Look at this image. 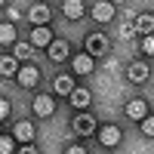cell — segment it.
<instances>
[{"label": "cell", "mask_w": 154, "mask_h": 154, "mask_svg": "<svg viewBox=\"0 0 154 154\" xmlns=\"http://www.w3.org/2000/svg\"><path fill=\"white\" fill-rule=\"evenodd\" d=\"M71 130H74V136H96L99 133V123H96V117L89 111H77L74 114V120H71Z\"/></svg>", "instance_id": "cell-1"}, {"label": "cell", "mask_w": 154, "mask_h": 154, "mask_svg": "<svg viewBox=\"0 0 154 154\" xmlns=\"http://www.w3.org/2000/svg\"><path fill=\"white\" fill-rule=\"evenodd\" d=\"M108 53H111V40H108V34H86V56L102 59V56H108Z\"/></svg>", "instance_id": "cell-2"}, {"label": "cell", "mask_w": 154, "mask_h": 154, "mask_svg": "<svg viewBox=\"0 0 154 154\" xmlns=\"http://www.w3.org/2000/svg\"><path fill=\"white\" fill-rule=\"evenodd\" d=\"M49 19H53V9H49L46 3H34V6L28 9L31 28H49Z\"/></svg>", "instance_id": "cell-3"}, {"label": "cell", "mask_w": 154, "mask_h": 154, "mask_svg": "<svg viewBox=\"0 0 154 154\" xmlns=\"http://www.w3.org/2000/svg\"><path fill=\"white\" fill-rule=\"evenodd\" d=\"M96 136H99V145H102V148H117V145H120V139H123L120 126H114V123H105Z\"/></svg>", "instance_id": "cell-4"}, {"label": "cell", "mask_w": 154, "mask_h": 154, "mask_svg": "<svg viewBox=\"0 0 154 154\" xmlns=\"http://www.w3.org/2000/svg\"><path fill=\"white\" fill-rule=\"evenodd\" d=\"M31 108H34V117H53V111H56V99L46 96V93H37L34 102H31Z\"/></svg>", "instance_id": "cell-5"}, {"label": "cell", "mask_w": 154, "mask_h": 154, "mask_svg": "<svg viewBox=\"0 0 154 154\" xmlns=\"http://www.w3.org/2000/svg\"><path fill=\"white\" fill-rule=\"evenodd\" d=\"M123 114H126V120H139V123H142L148 117V102L145 99H130L123 105Z\"/></svg>", "instance_id": "cell-6"}, {"label": "cell", "mask_w": 154, "mask_h": 154, "mask_svg": "<svg viewBox=\"0 0 154 154\" xmlns=\"http://www.w3.org/2000/svg\"><path fill=\"white\" fill-rule=\"evenodd\" d=\"M34 136H37V130H34L31 120H19L16 126H12V139L22 142V145H34Z\"/></svg>", "instance_id": "cell-7"}, {"label": "cell", "mask_w": 154, "mask_h": 154, "mask_svg": "<svg viewBox=\"0 0 154 154\" xmlns=\"http://www.w3.org/2000/svg\"><path fill=\"white\" fill-rule=\"evenodd\" d=\"M114 12H117V6H114V3H105V0H99V3L89 6V16H93L99 25H108V22L114 19Z\"/></svg>", "instance_id": "cell-8"}, {"label": "cell", "mask_w": 154, "mask_h": 154, "mask_svg": "<svg viewBox=\"0 0 154 154\" xmlns=\"http://www.w3.org/2000/svg\"><path fill=\"white\" fill-rule=\"evenodd\" d=\"M148 74H151V68H148V62H142V59L126 65V80H130V83H145Z\"/></svg>", "instance_id": "cell-9"}, {"label": "cell", "mask_w": 154, "mask_h": 154, "mask_svg": "<svg viewBox=\"0 0 154 154\" xmlns=\"http://www.w3.org/2000/svg\"><path fill=\"white\" fill-rule=\"evenodd\" d=\"M46 56H49V62H71V43L68 40H53V46L46 49Z\"/></svg>", "instance_id": "cell-10"}, {"label": "cell", "mask_w": 154, "mask_h": 154, "mask_svg": "<svg viewBox=\"0 0 154 154\" xmlns=\"http://www.w3.org/2000/svg\"><path fill=\"white\" fill-rule=\"evenodd\" d=\"M71 71H74L77 77H86V74H93V71H96V59H93V56H86V53L74 56V59H71Z\"/></svg>", "instance_id": "cell-11"}, {"label": "cell", "mask_w": 154, "mask_h": 154, "mask_svg": "<svg viewBox=\"0 0 154 154\" xmlns=\"http://www.w3.org/2000/svg\"><path fill=\"white\" fill-rule=\"evenodd\" d=\"M19 86H25V89H34L37 83H40V68L37 65H22V71H19Z\"/></svg>", "instance_id": "cell-12"}, {"label": "cell", "mask_w": 154, "mask_h": 154, "mask_svg": "<svg viewBox=\"0 0 154 154\" xmlns=\"http://www.w3.org/2000/svg\"><path fill=\"white\" fill-rule=\"evenodd\" d=\"M74 89H77V83H74L71 74H56L53 77V93L56 96H71Z\"/></svg>", "instance_id": "cell-13"}, {"label": "cell", "mask_w": 154, "mask_h": 154, "mask_svg": "<svg viewBox=\"0 0 154 154\" xmlns=\"http://www.w3.org/2000/svg\"><path fill=\"white\" fill-rule=\"evenodd\" d=\"M62 16L71 19V22H80L86 16V6L80 3V0H65V3H62Z\"/></svg>", "instance_id": "cell-14"}, {"label": "cell", "mask_w": 154, "mask_h": 154, "mask_svg": "<svg viewBox=\"0 0 154 154\" xmlns=\"http://www.w3.org/2000/svg\"><path fill=\"white\" fill-rule=\"evenodd\" d=\"M68 99H71V108L83 111V108H89V102H93V93H89L86 86H77V89H74V93H71Z\"/></svg>", "instance_id": "cell-15"}, {"label": "cell", "mask_w": 154, "mask_h": 154, "mask_svg": "<svg viewBox=\"0 0 154 154\" xmlns=\"http://www.w3.org/2000/svg\"><path fill=\"white\" fill-rule=\"evenodd\" d=\"M19 71H22V65H19L16 56H3L0 59V74L3 77H19Z\"/></svg>", "instance_id": "cell-16"}, {"label": "cell", "mask_w": 154, "mask_h": 154, "mask_svg": "<svg viewBox=\"0 0 154 154\" xmlns=\"http://www.w3.org/2000/svg\"><path fill=\"white\" fill-rule=\"evenodd\" d=\"M31 46H53V31L49 28H34V34H31Z\"/></svg>", "instance_id": "cell-17"}, {"label": "cell", "mask_w": 154, "mask_h": 154, "mask_svg": "<svg viewBox=\"0 0 154 154\" xmlns=\"http://www.w3.org/2000/svg\"><path fill=\"white\" fill-rule=\"evenodd\" d=\"M136 34H145V37H151V34H154V16H148V12L136 16Z\"/></svg>", "instance_id": "cell-18"}, {"label": "cell", "mask_w": 154, "mask_h": 154, "mask_svg": "<svg viewBox=\"0 0 154 154\" xmlns=\"http://www.w3.org/2000/svg\"><path fill=\"white\" fill-rule=\"evenodd\" d=\"M12 56H16L19 62H28V59L34 56V46H31V43H16V49H12ZM28 65H31V62H28Z\"/></svg>", "instance_id": "cell-19"}, {"label": "cell", "mask_w": 154, "mask_h": 154, "mask_svg": "<svg viewBox=\"0 0 154 154\" xmlns=\"http://www.w3.org/2000/svg\"><path fill=\"white\" fill-rule=\"evenodd\" d=\"M0 43H3V46L16 43V28H12L9 22H3V25H0Z\"/></svg>", "instance_id": "cell-20"}, {"label": "cell", "mask_w": 154, "mask_h": 154, "mask_svg": "<svg viewBox=\"0 0 154 154\" xmlns=\"http://www.w3.org/2000/svg\"><path fill=\"white\" fill-rule=\"evenodd\" d=\"M0 154H19V151H16V139H12L9 133L0 136Z\"/></svg>", "instance_id": "cell-21"}, {"label": "cell", "mask_w": 154, "mask_h": 154, "mask_svg": "<svg viewBox=\"0 0 154 154\" xmlns=\"http://www.w3.org/2000/svg\"><path fill=\"white\" fill-rule=\"evenodd\" d=\"M142 136H148V139H154V114H148V117L142 120Z\"/></svg>", "instance_id": "cell-22"}, {"label": "cell", "mask_w": 154, "mask_h": 154, "mask_svg": "<svg viewBox=\"0 0 154 154\" xmlns=\"http://www.w3.org/2000/svg\"><path fill=\"white\" fill-rule=\"evenodd\" d=\"M117 34L123 37V40H130V37L136 34V28H133V25H130V22H123V25H120V28H117Z\"/></svg>", "instance_id": "cell-23"}, {"label": "cell", "mask_w": 154, "mask_h": 154, "mask_svg": "<svg viewBox=\"0 0 154 154\" xmlns=\"http://www.w3.org/2000/svg\"><path fill=\"white\" fill-rule=\"evenodd\" d=\"M142 53L145 56H154V34L151 37H142Z\"/></svg>", "instance_id": "cell-24"}, {"label": "cell", "mask_w": 154, "mask_h": 154, "mask_svg": "<svg viewBox=\"0 0 154 154\" xmlns=\"http://www.w3.org/2000/svg\"><path fill=\"white\" fill-rule=\"evenodd\" d=\"M9 111H12L9 99H0V120H6V117H9Z\"/></svg>", "instance_id": "cell-25"}, {"label": "cell", "mask_w": 154, "mask_h": 154, "mask_svg": "<svg viewBox=\"0 0 154 154\" xmlns=\"http://www.w3.org/2000/svg\"><path fill=\"white\" fill-rule=\"evenodd\" d=\"M65 154H86V148H83V145H68Z\"/></svg>", "instance_id": "cell-26"}, {"label": "cell", "mask_w": 154, "mask_h": 154, "mask_svg": "<svg viewBox=\"0 0 154 154\" xmlns=\"http://www.w3.org/2000/svg\"><path fill=\"white\" fill-rule=\"evenodd\" d=\"M19 154H40V151H37V145H22Z\"/></svg>", "instance_id": "cell-27"}]
</instances>
